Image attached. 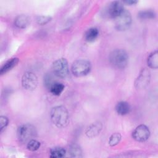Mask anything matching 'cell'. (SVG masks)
Masks as SVG:
<instances>
[{
  "label": "cell",
  "mask_w": 158,
  "mask_h": 158,
  "mask_svg": "<svg viewBox=\"0 0 158 158\" xmlns=\"http://www.w3.org/2000/svg\"><path fill=\"white\" fill-rule=\"evenodd\" d=\"M51 120L58 128L66 127L69 121V114L67 108L64 106H57L52 108L50 112Z\"/></svg>",
  "instance_id": "cell-1"
},
{
  "label": "cell",
  "mask_w": 158,
  "mask_h": 158,
  "mask_svg": "<svg viewBox=\"0 0 158 158\" xmlns=\"http://www.w3.org/2000/svg\"><path fill=\"white\" fill-rule=\"evenodd\" d=\"M109 61L115 68L124 69L128 64V54L123 49H115L109 55Z\"/></svg>",
  "instance_id": "cell-2"
},
{
  "label": "cell",
  "mask_w": 158,
  "mask_h": 158,
  "mask_svg": "<svg viewBox=\"0 0 158 158\" xmlns=\"http://www.w3.org/2000/svg\"><path fill=\"white\" fill-rule=\"evenodd\" d=\"M19 140L22 143L28 142L36 136V128L31 124L25 123L19 127L17 131Z\"/></svg>",
  "instance_id": "cell-3"
},
{
  "label": "cell",
  "mask_w": 158,
  "mask_h": 158,
  "mask_svg": "<svg viewBox=\"0 0 158 158\" xmlns=\"http://www.w3.org/2000/svg\"><path fill=\"white\" fill-rule=\"evenodd\" d=\"M91 63L85 59H78L75 60L71 67L73 75L77 77L86 75L91 70Z\"/></svg>",
  "instance_id": "cell-4"
},
{
  "label": "cell",
  "mask_w": 158,
  "mask_h": 158,
  "mask_svg": "<svg viewBox=\"0 0 158 158\" xmlns=\"http://www.w3.org/2000/svg\"><path fill=\"white\" fill-rule=\"evenodd\" d=\"M52 68L53 73L58 77L65 78L69 74L68 62L65 58H60L55 60Z\"/></svg>",
  "instance_id": "cell-5"
},
{
  "label": "cell",
  "mask_w": 158,
  "mask_h": 158,
  "mask_svg": "<svg viewBox=\"0 0 158 158\" xmlns=\"http://www.w3.org/2000/svg\"><path fill=\"white\" fill-rule=\"evenodd\" d=\"M131 15L129 11L124 9L123 11L115 19V28L118 31L127 30L131 23Z\"/></svg>",
  "instance_id": "cell-6"
},
{
  "label": "cell",
  "mask_w": 158,
  "mask_h": 158,
  "mask_svg": "<svg viewBox=\"0 0 158 158\" xmlns=\"http://www.w3.org/2000/svg\"><path fill=\"white\" fill-rule=\"evenodd\" d=\"M38 77L31 72H25L22 77V87L28 91H33L38 86Z\"/></svg>",
  "instance_id": "cell-7"
},
{
  "label": "cell",
  "mask_w": 158,
  "mask_h": 158,
  "mask_svg": "<svg viewBox=\"0 0 158 158\" xmlns=\"http://www.w3.org/2000/svg\"><path fill=\"white\" fill-rule=\"evenodd\" d=\"M151 80V72L146 69L143 68L140 71L138 77L135 81V88L138 89H143L146 88Z\"/></svg>",
  "instance_id": "cell-8"
},
{
  "label": "cell",
  "mask_w": 158,
  "mask_h": 158,
  "mask_svg": "<svg viewBox=\"0 0 158 158\" xmlns=\"http://www.w3.org/2000/svg\"><path fill=\"white\" fill-rule=\"evenodd\" d=\"M123 3L118 1L111 2L106 7V15L111 19H116L124 10Z\"/></svg>",
  "instance_id": "cell-9"
},
{
  "label": "cell",
  "mask_w": 158,
  "mask_h": 158,
  "mask_svg": "<svg viewBox=\"0 0 158 158\" xmlns=\"http://www.w3.org/2000/svg\"><path fill=\"white\" fill-rule=\"evenodd\" d=\"M150 136V131L145 125H138L132 133V138L136 141L144 142L146 141Z\"/></svg>",
  "instance_id": "cell-10"
},
{
  "label": "cell",
  "mask_w": 158,
  "mask_h": 158,
  "mask_svg": "<svg viewBox=\"0 0 158 158\" xmlns=\"http://www.w3.org/2000/svg\"><path fill=\"white\" fill-rule=\"evenodd\" d=\"M102 125L100 122H96L91 123L86 130L85 133L88 138H94L98 136L101 132Z\"/></svg>",
  "instance_id": "cell-11"
},
{
  "label": "cell",
  "mask_w": 158,
  "mask_h": 158,
  "mask_svg": "<svg viewBox=\"0 0 158 158\" xmlns=\"http://www.w3.org/2000/svg\"><path fill=\"white\" fill-rule=\"evenodd\" d=\"M19 59L18 57H13L9 59L1 68L0 69V74L4 75L8 72L9 70H12L14 67H15L17 64L19 63Z\"/></svg>",
  "instance_id": "cell-12"
},
{
  "label": "cell",
  "mask_w": 158,
  "mask_h": 158,
  "mask_svg": "<svg viewBox=\"0 0 158 158\" xmlns=\"http://www.w3.org/2000/svg\"><path fill=\"white\" fill-rule=\"evenodd\" d=\"M30 19L27 15H18L14 20V25L19 28H25L30 24Z\"/></svg>",
  "instance_id": "cell-13"
},
{
  "label": "cell",
  "mask_w": 158,
  "mask_h": 158,
  "mask_svg": "<svg viewBox=\"0 0 158 158\" xmlns=\"http://www.w3.org/2000/svg\"><path fill=\"white\" fill-rule=\"evenodd\" d=\"M115 110L118 114L120 115H125L130 113L131 107L127 102L120 101L115 106Z\"/></svg>",
  "instance_id": "cell-14"
},
{
  "label": "cell",
  "mask_w": 158,
  "mask_h": 158,
  "mask_svg": "<svg viewBox=\"0 0 158 158\" xmlns=\"http://www.w3.org/2000/svg\"><path fill=\"white\" fill-rule=\"evenodd\" d=\"M148 65L151 69H157L158 67V52L157 50L151 53L147 59Z\"/></svg>",
  "instance_id": "cell-15"
},
{
  "label": "cell",
  "mask_w": 158,
  "mask_h": 158,
  "mask_svg": "<svg viewBox=\"0 0 158 158\" xmlns=\"http://www.w3.org/2000/svg\"><path fill=\"white\" fill-rule=\"evenodd\" d=\"M99 36V30L97 28L92 27L89 28L85 34V40L88 42L94 41Z\"/></svg>",
  "instance_id": "cell-16"
},
{
  "label": "cell",
  "mask_w": 158,
  "mask_h": 158,
  "mask_svg": "<svg viewBox=\"0 0 158 158\" xmlns=\"http://www.w3.org/2000/svg\"><path fill=\"white\" fill-rule=\"evenodd\" d=\"M65 86L60 82L55 81L49 88L50 92L55 96H59L64 91Z\"/></svg>",
  "instance_id": "cell-17"
},
{
  "label": "cell",
  "mask_w": 158,
  "mask_h": 158,
  "mask_svg": "<svg viewBox=\"0 0 158 158\" xmlns=\"http://www.w3.org/2000/svg\"><path fill=\"white\" fill-rule=\"evenodd\" d=\"M66 150L62 147H55L50 150V157L52 158H60L65 156Z\"/></svg>",
  "instance_id": "cell-18"
},
{
  "label": "cell",
  "mask_w": 158,
  "mask_h": 158,
  "mask_svg": "<svg viewBox=\"0 0 158 158\" xmlns=\"http://www.w3.org/2000/svg\"><path fill=\"white\" fill-rule=\"evenodd\" d=\"M69 153L72 157H81L83 156L81 148L76 144H73L70 146L69 150Z\"/></svg>",
  "instance_id": "cell-19"
},
{
  "label": "cell",
  "mask_w": 158,
  "mask_h": 158,
  "mask_svg": "<svg viewBox=\"0 0 158 158\" xmlns=\"http://www.w3.org/2000/svg\"><path fill=\"white\" fill-rule=\"evenodd\" d=\"M156 17V13L151 10H146L140 11L138 14V17L140 19H150Z\"/></svg>",
  "instance_id": "cell-20"
},
{
  "label": "cell",
  "mask_w": 158,
  "mask_h": 158,
  "mask_svg": "<svg viewBox=\"0 0 158 158\" xmlns=\"http://www.w3.org/2000/svg\"><path fill=\"white\" fill-rule=\"evenodd\" d=\"M122 138V136L119 133H114L111 135L109 139V144L110 146H115L119 143Z\"/></svg>",
  "instance_id": "cell-21"
},
{
  "label": "cell",
  "mask_w": 158,
  "mask_h": 158,
  "mask_svg": "<svg viewBox=\"0 0 158 158\" xmlns=\"http://www.w3.org/2000/svg\"><path fill=\"white\" fill-rule=\"evenodd\" d=\"M41 146V143L40 141L32 139L30 141H29L27 144V148L29 151H35L38 150Z\"/></svg>",
  "instance_id": "cell-22"
},
{
  "label": "cell",
  "mask_w": 158,
  "mask_h": 158,
  "mask_svg": "<svg viewBox=\"0 0 158 158\" xmlns=\"http://www.w3.org/2000/svg\"><path fill=\"white\" fill-rule=\"evenodd\" d=\"M36 23L40 25H44L51 20V17L49 16L40 15L36 17Z\"/></svg>",
  "instance_id": "cell-23"
},
{
  "label": "cell",
  "mask_w": 158,
  "mask_h": 158,
  "mask_svg": "<svg viewBox=\"0 0 158 158\" xmlns=\"http://www.w3.org/2000/svg\"><path fill=\"white\" fill-rule=\"evenodd\" d=\"M9 123V119L6 116L0 117V131L2 132L4 129L6 128Z\"/></svg>",
  "instance_id": "cell-24"
},
{
  "label": "cell",
  "mask_w": 158,
  "mask_h": 158,
  "mask_svg": "<svg viewBox=\"0 0 158 158\" xmlns=\"http://www.w3.org/2000/svg\"><path fill=\"white\" fill-rule=\"evenodd\" d=\"M44 85H45L46 87L48 89H49L51 86L55 82L53 81L52 77L51 75H46L44 77Z\"/></svg>",
  "instance_id": "cell-25"
},
{
  "label": "cell",
  "mask_w": 158,
  "mask_h": 158,
  "mask_svg": "<svg viewBox=\"0 0 158 158\" xmlns=\"http://www.w3.org/2000/svg\"><path fill=\"white\" fill-rule=\"evenodd\" d=\"M138 2V1H135V0H127V1H124L123 3H125L128 5H134L136 4Z\"/></svg>",
  "instance_id": "cell-26"
}]
</instances>
